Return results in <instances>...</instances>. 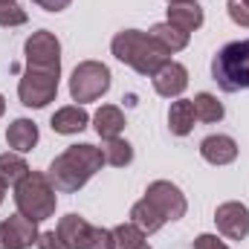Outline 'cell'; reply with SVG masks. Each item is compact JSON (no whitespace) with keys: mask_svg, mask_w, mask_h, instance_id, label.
<instances>
[{"mask_svg":"<svg viewBox=\"0 0 249 249\" xmlns=\"http://www.w3.org/2000/svg\"><path fill=\"white\" fill-rule=\"evenodd\" d=\"M38 223L23 217L20 212L0 220V249H29L38 244Z\"/></svg>","mask_w":249,"mask_h":249,"instance_id":"9","label":"cell"},{"mask_svg":"<svg viewBox=\"0 0 249 249\" xmlns=\"http://www.w3.org/2000/svg\"><path fill=\"white\" fill-rule=\"evenodd\" d=\"M113 238H116V249H136L145 244V232L136 223H119L113 229Z\"/></svg>","mask_w":249,"mask_h":249,"instance_id":"25","label":"cell"},{"mask_svg":"<svg viewBox=\"0 0 249 249\" xmlns=\"http://www.w3.org/2000/svg\"><path fill=\"white\" fill-rule=\"evenodd\" d=\"M191 105H194V116H197L200 122L212 124V122H220V119H223V105H220L217 96H212V93H197V96L191 99Z\"/></svg>","mask_w":249,"mask_h":249,"instance_id":"21","label":"cell"},{"mask_svg":"<svg viewBox=\"0 0 249 249\" xmlns=\"http://www.w3.org/2000/svg\"><path fill=\"white\" fill-rule=\"evenodd\" d=\"M226 9H229V18H232L238 26H249V3L247 0H229Z\"/></svg>","mask_w":249,"mask_h":249,"instance_id":"27","label":"cell"},{"mask_svg":"<svg viewBox=\"0 0 249 249\" xmlns=\"http://www.w3.org/2000/svg\"><path fill=\"white\" fill-rule=\"evenodd\" d=\"M247 3H249V0H247Z\"/></svg>","mask_w":249,"mask_h":249,"instance_id":"35","label":"cell"},{"mask_svg":"<svg viewBox=\"0 0 249 249\" xmlns=\"http://www.w3.org/2000/svg\"><path fill=\"white\" fill-rule=\"evenodd\" d=\"M58 75L61 72L26 67V72H23V78L18 84L20 105H26V107H47L55 99V93H58Z\"/></svg>","mask_w":249,"mask_h":249,"instance_id":"6","label":"cell"},{"mask_svg":"<svg viewBox=\"0 0 249 249\" xmlns=\"http://www.w3.org/2000/svg\"><path fill=\"white\" fill-rule=\"evenodd\" d=\"M194 105L188 102V99H180V102H174L171 105V110H168V127H171V133L174 136H188L191 130H194Z\"/></svg>","mask_w":249,"mask_h":249,"instance_id":"18","label":"cell"},{"mask_svg":"<svg viewBox=\"0 0 249 249\" xmlns=\"http://www.w3.org/2000/svg\"><path fill=\"white\" fill-rule=\"evenodd\" d=\"M151 78H154V90L160 96H165V99L183 96V90L188 87V70L177 61H168L165 67H160Z\"/></svg>","mask_w":249,"mask_h":249,"instance_id":"11","label":"cell"},{"mask_svg":"<svg viewBox=\"0 0 249 249\" xmlns=\"http://www.w3.org/2000/svg\"><path fill=\"white\" fill-rule=\"evenodd\" d=\"M102 165H105L102 148L87 145V142L84 145H70L64 154H58L50 162L47 177H50V183H53L55 191L72 194V191H78V188L84 186L96 171H102Z\"/></svg>","mask_w":249,"mask_h":249,"instance_id":"1","label":"cell"},{"mask_svg":"<svg viewBox=\"0 0 249 249\" xmlns=\"http://www.w3.org/2000/svg\"><path fill=\"white\" fill-rule=\"evenodd\" d=\"M145 200L165 217V223L168 220H180V217H186V197H183V191L174 186V183H168V180H157V183H151L148 191H145Z\"/></svg>","mask_w":249,"mask_h":249,"instance_id":"8","label":"cell"},{"mask_svg":"<svg viewBox=\"0 0 249 249\" xmlns=\"http://www.w3.org/2000/svg\"><path fill=\"white\" fill-rule=\"evenodd\" d=\"M214 223L220 229V235H226L229 241H244L249 235V209L244 203H223L214 212Z\"/></svg>","mask_w":249,"mask_h":249,"instance_id":"10","label":"cell"},{"mask_svg":"<svg viewBox=\"0 0 249 249\" xmlns=\"http://www.w3.org/2000/svg\"><path fill=\"white\" fill-rule=\"evenodd\" d=\"M90 122V116H87V110L81 107V105H70V107H61V110H55V116H53V130L55 133H64V136H70V133H78V130H84Z\"/></svg>","mask_w":249,"mask_h":249,"instance_id":"15","label":"cell"},{"mask_svg":"<svg viewBox=\"0 0 249 249\" xmlns=\"http://www.w3.org/2000/svg\"><path fill=\"white\" fill-rule=\"evenodd\" d=\"M23 55H26V67L32 70H50V72H61V44L53 32L41 29L32 32L23 44Z\"/></svg>","mask_w":249,"mask_h":249,"instance_id":"7","label":"cell"},{"mask_svg":"<svg viewBox=\"0 0 249 249\" xmlns=\"http://www.w3.org/2000/svg\"><path fill=\"white\" fill-rule=\"evenodd\" d=\"M35 6H41V9H47V12H64L72 0H32Z\"/></svg>","mask_w":249,"mask_h":249,"instance_id":"30","label":"cell"},{"mask_svg":"<svg viewBox=\"0 0 249 249\" xmlns=\"http://www.w3.org/2000/svg\"><path fill=\"white\" fill-rule=\"evenodd\" d=\"M29 174V165L20 154H0V180L6 186H18Z\"/></svg>","mask_w":249,"mask_h":249,"instance_id":"20","label":"cell"},{"mask_svg":"<svg viewBox=\"0 0 249 249\" xmlns=\"http://www.w3.org/2000/svg\"><path fill=\"white\" fill-rule=\"evenodd\" d=\"M38 249H70V247L61 241V235L53 229V232H41L38 235Z\"/></svg>","mask_w":249,"mask_h":249,"instance_id":"28","label":"cell"},{"mask_svg":"<svg viewBox=\"0 0 249 249\" xmlns=\"http://www.w3.org/2000/svg\"><path fill=\"white\" fill-rule=\"evenodd\" d=\"M168 3H177V0H168Z\"/></svg>","mask_w":249,"mask_h":249,"instance_id":"34","label":"cell"},{"mask_svg":"<svg viewBox=\"0 0 249 249\" xmlns=\"http://www.w3.org/2000/svg\"><path fill=\"white\" fill-rule=\"evenodd\" d=\"M136 249H151V247H148V244H142V247H136Z\"/></svg>","mask_w":249,"mask_h":249,"instance_id":"33","label":"cell"},{"mask_svg":"<svg viewBox=\"0 0 249 249\" xmlns=\"http://www.w3.org/2000/svg\"><path fill=\"white\" fill-rule=\"evenodd\" d=\"M55 188L50 183L47 174H38V171H29L18 186H15V206L23 217L41 223V220H50L55 214Z\"/></svg>","mask_w":249,"mask_h":249,"instance_id":"3","label":"cell"},{"mask_svg":"<svg viewBox=\"0 0 249 249\" xmlns=\"http://www.w3.org/2000/svg\"><path fill=\"white\" fill-rule=\"evenodd\" d=\"M130 223H136L145 235H154V232H160V229L165 226V217L142 197V200L133 203V209H130Z\"/></svg>","mask_w":249,"mask_h":249,"instance_id":"17","label":"cell"},{"mask_svg":"<svg viewBox=\"0 0 249 249\" xmlns=\"http://www.w3.org/2000/svg\"><path fill=\"white\" fill-rule=\"evenodd\" d=\"M6 113V99H3V93H0V116Z\"/></svg>","mask_w":249,"mask_h":249,"instance_id":"31","label":"cell"},{"mask_svg":"<svg viewBox=\"0 0 249 249\" xmlns=\"http://www.w3.org/2000/svg\"><path fill=\"white\" fill-rule=\"evenodd\" d=\"M200 154L206 162L212 165H229L238 160V142L232 136H223V133H214V136H206L200 142Z\"/></svg>","mask_w":249,"mask_h":249,"instance_id":"12","label":"cell"},{"mask_svg":"<svg viewBox=\"0 0 249 249\" xmlns=\"http://www.w3.org/2000/svg\"><path fill=\"white\" fill-rule=\"evenodd\" d=\"M90 223L84 220V217H78V214H67V217H61L58 220V235H61V241L67 244L70 249H75V244H78V238H81V232L87 229Z\"/></svg>","mask_w":249,"mask_h":249,"instance_id":"24","label":"cell"},{"mask_svg":"<svg viewBox=\"0 0 249 249\" xmlns=\"http://www.w3.org/2000/svg\"><path fill=\"white\" fill-rule=\"evenodd\" d=\"M110 90V70L102 61H81L70 75V96L72 102H96Z\"/></svg>","mask_w":249,"mask_h":249,"instance_id":"5","label":"cell"},{"mask_svg":"<svg viewBox=\"0 0 249 249\" xmlns=\"http://www.w3.org/2000/svg\"><path fill=\"white\" fill-rule=\"evenodd\" d=\"M102 154H105V162H107V165H113V168H122V165H127V162L133 160V148H130L124 139H119V136L105 139Z\"/></svg>","mask_w":249,"mask_h":249,"instance_id":"23","label":"cell"},{"mask_svg":"<svg viewBox=\"0 0 249 249\" xmlns=\"http://www.w3.org/2000/svg\"><path fill=\"white\" fill-rule=\"evenodd\" d=\"M151 38H154V41H157L160 47H165V50H168L171 55L188 47V32L177 29V26H171L168 20H165V23H157V26L151 29Z\"/></svg>","mask_w":249,"mask_h":249,"instance_id":"19","label":"cell"},{"mask_svg":"<svg viewBox=\"0 0 249 249\" xmlns=\"http://www.w3.org/2000/svg\"><path fill=\"white\" fill-rule=\"evenodd\" d=\"M93 122H96L93 127H96V133L102 139H113V136H119L124 130V113L116 105H102L99 113L93 116Z\"/></svg>","mask_w":249,"mask_h":249,"instance_id":"16","label":"cell"},{"mask_svg":"<svg viewBox=\"0 0 249 249\" xmlns=\"http://www.w3.org/2000/svg\"><path fill=\"white\" fill-rule=\"evenodd\" d=\"M110 50H113L116 61L133 67L139 75H154L160 67H165V64L171 61V53L165 47H160L151 35L139 32V29H122V32H116Z\"/></svg>","mask_w":249,"mask_h":249,"instance_id":"2","label":"cell"},{"mask_svg":"<svg viewBox=\"0 0 249 249\" xmlns=\"http://www.w3.org/2000/svg\"><path fill=\"white\" fill-rule=\"evenodd\" d=\"M75 249H116V238L110 229H102V226H87L78 238Z\"/></svg>","mask_w":249,"mask_h":249,"instance_id":"22","label":"cell"},{"mask_svg":"<svg viewBox=\"0 0 249 249\" xmlns=\"http://www.w3.org/2000/svg\"><path fill=\"white\" fill-rule=\"evenodd\" d=\"M168 23L183 29V32H194L203 26V9L197 6V0H177L168 3Z\"/></svg>","mask_w":249,"mask_h":249,"instance_id":"13","label":"cell"},{"mask_svg":"<svg viewBox=\"0 0 249 249\" xmlns=\"http://www.w3.org/2000/svg\"><path fill=\"white\" fill-rule=\"evenodd\" d=\"M3 197H6V183L0 180V203H3Z\"/></svg>","mask_w":249,"mask_h":249,"instance_id":"32","label":"cell"},{"mask_svg":"<svg viewBox=\"0 0 249 249\" xmlns=\"http://www.w3.org/2000/svg\"><path fill=\"white\" fill-rule=\"evenodd\" d=\"M194 249H229L223 241H217L214 235H200L197 241H194Z\"/></svg>","mask_w":249,"mask_h":249,"instance_id":"29","label":"cell"},{"mask_svg":"<svg viewBox=\"0 0 249 249\" xmlns=\"http://www.w3.org/2000/svg\"><path fill=\"white\" fill-rule=\"evenodd\" d=\"M6 142L15 148V154H26L38 145V124L32 119H15L6 127Z\"/></svg>","mask_w":249,"mask_h":249,"instance_id":"14","label":"cell"},{"mask_svg":"<svg viewBox=\"0 0 249 249\" xmlns=\"http://www.w3.org/2000/svg\"><path fill=\"white\" fill-rule=\"evenodd\" d=\"M212 78L223 93L249 90V41H232L212 58Z\"/></svg>","mask_w":249,"mask_h":249,"instance_id":"4","label":"cell"},{"mask_svg":"<svg viewBox=\"0 0 249 249\" xmlns=\"http://www.w3.org/2000/svg\"><path fill=\"white\" fill-rule=\"evenodd\" d=\"M26 12L15 0H0V26H23Z\"/></svg>","mask_w":249,"mask_h":249,"instance_id":"26","label":"cell"}]
</instances>
